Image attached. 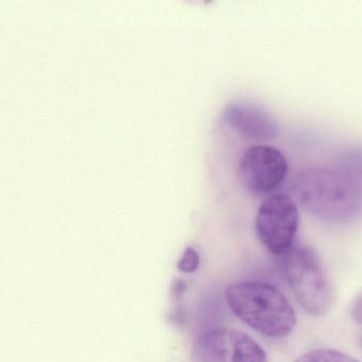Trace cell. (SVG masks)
<instances>
[{"mask_svg": "<svg viewBox=\"0 0 362 362\" xmlns=\"http://www.w3.org/2000/svg\"><path fill=\"white\" fill-rule=\"evenodd\" d=\"M223 123L246 137L270 140L280 133L276 119L266 111L250 102H231L223 113Z\"/></svg>", "mask_w": 362, "mask_h": 362, "instance_id": "obj_7", "label": "cell"}, {"mask_svg": "<svg viewBox=\"0 0 362 362\" xmlns=\"http://www.w3.org/2000/svg\"><path fill=\"white\" fill-rule=\"evenodd\" d=\"M202 362H267L265 350L255 339L238 329H211L195 341Z\"/></svg>", "mask_w": 362, "mask_h": 362, "instance_id": "obj_5", "label": "cell"}, {"mask_svg": "<svg viewBox=\"0 0 362 362\" xmlns=\"http://www.w3.org/2000/svg\"><path fill=\"white\" fill-rule=\"evenodd\" d=\"M296 362H359L353 357L339 352V351L332 350V349H318V350L310 351L300 356Z\"/></svg>", "mask_w": 362, "mask_h": 362, "instance_id": "obj_8", "label": "cell"}, {"mask_svg": "<svg viewBox=\"0 0 362 362\" xmlns=\"http://www.w3.org/2000/svg\"><path fill=\"white\" fill-rule=\"evenodd\" d=\"M361 344H362V337H361Z\"/></svg>", "mask_w": 362, "mask_h": 362, "instance_id": "obj_11", "label": "cell"}, {"mask_svg": "<svg viewBox=\"0 0 362 362\" xmlns=\"http://www.w3.org/2000/svg\"><path fill=\"white\" fill-rule=\"evenodd\" d=\"M199 265L200 257L197 251L193 247H187L178 261L177 268L182 273L191 274L199 268Z\"/></svg>", "mask_w": 362, "mask_h": 362, "instance_id": "obj_9", "label": "cell"}, {"mask_svg": "<svg viewBox=\"0 0 362 362\" xmlns=\"http://www.w3.org/2000/svg\"><path fill=\"white\" fill-rule=\"evenodd\" d=\"M225 299L231 312L257 333L282 339L293 331L296 312L276 287L261 282H242L226 288Z\"/></svg>", "mask_w": 362, "mask_h": 362, "instance_id": "obj_2", "label": "cell"}, {"mask_svg": "<svg viewBox=\"0 0 362 362\" xmlns=\"http://www.w3.org/2000/svg\"><path fill=\"white\" fill-rule=\"evenodd\" d=\"M287 172L286 157L272 146L251 147L245 151L238 166L243 185L255 193H268L278 188Z\"/></svg>", "mask_w": 362, "mask_h": 362, "instance_id": "obj_6", "label": "cell"}, {"mask_svg": "<svg viewBox=\"0 0 362 362\" xmlns=\"http://www.w3.org/2000/svg\"><path fill=\"white\" fill-rule=\"evenodd\" d=\"M300 203L317 218L346 223L362 210V187L350 174L327 167H308L293 179Z\"/></svg>", "mask_w": 362, "mask_h": 362, "instance_id": "obj_1", "label": "cell"}, {"mask_svg": "<svg viewBox=\"0 0 362 362\" xmlns=\"http://www.w3.org/2000/svg\"><path fill=\"white\" fill-rule=\"evenodd\" d=\"M299 227V210L289 196H269L255 218L257 235L270 253L282 256L293 247Z\"/></svg>", "mask_w": 362, "mask_h": 362, "instance_id": "obj_4", "label": "cell"}, {"mask_svg": "<svg viewBox=\"0 0 362 362\" xmlns=\"http://www.w3.org/2000/svg\"><path fill=\"white\" fill-rule=\"evenodd\" d=\"M282 256L287 282L302 307L312 316L327 314L333 303V288L316 253L293 247Z\"/></svg>", "mask_w": 362, "mask_h": 362, "instance_id": "obj_3", "label": "cell"}, {"mask_svg": "<svg viewBox=\"0 0 362 362\" xmlns=\"http://www.w3.org/2000/svg\"><path fill=\"white\" fill-rule=\"evenodd\" d=\"M351 317L357 324L362 327V293L357 295L351 305Z\"/></svg>", "mask_w": 362, "mask_h": 362, "instance_id": "obj_10", "label": "cell"}]
</instances>
